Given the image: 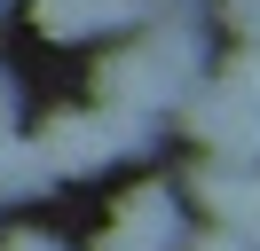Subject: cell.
I'll return each mask as SVG.
<instances>
[{
	"label": "cell",
	"instance_id": "6",
	"mask_svg": "<svg viewBox=\"0 0 260 251\" xmlns=\"http://www.w3.org/2000/svg\"><path fill=\"white\" fill-rule=\"evenodd\" d=\"M142 55L158 63V71L174 78L181 94H189L197 78H205V31H197L189 16H166V24H150V31H142Z\"/></svg>",
	"mask_w": 260,
	"mask_h": 251
},
{
	"label": "cell",
	"instance_id": "11",
	"mask_svg": "<svg viewBox=\"0 0 260 251\" xmlns=\"http://www.w3.org/2000/svg\"><path fill=\"white\" fill-rule=\"evenodd\" d=\"M95 251H142V243H134V235H118V228H103V235H95Z\"/></svg>",
	"mask_w": 260,
	"mask_h": 251
},
{
	"label": "cell",
	"instance_id": "12",
	"mask_svg": "<svg viewBox=\"0 0 260 251\" xmlns=\"http://www.w3.org/2000/svg\"><path fill=\"white\" fill-rule=\"evenodd\" d=\"M0 118H16V87H8V71H0Z\"/></svg>",
	"mask_w": 260,
	"mask_h": 251
},
{
	"label": "cell",
	"instance_id": "9",
	"mask_svg": "<svg viewBox=\"0 0 260 251\" xmlns=\"http://www.w3.org/2000/svg\"><path fill=\"white\" fill-rule=\"evenodd\" d=\"M221 24L237 31V39H260V0H229V8H221Z\"/></svg>",
	"mask_w": 260,
	"mask_h": 251
},
{
	"label": "cell",
	"instance_id": "3",
	"mask_svg": "<svg viewBox=\"0 0 260 251\" xmlns=\"http://www.w3.org/2000/svg\"><path fill=\"white\" fill-rule=\"evenodd\" d=\"M95 102L150 110V118H158V110H174V102H181V87L142 55V39H134V47H118V55H103V71H95Z\"/></svg>",
	"mask_w": 260,
	"mask_h": 251
},
{
	"label": "cell",
	"instance_id": "1",
	"mask_svg": "<svg viewBox=\"0 0 260 251\" xmlns=\"http://www.w3.org/2000/svg\"><path fill=\"white\" fill-rule=\"evenodd\" d=\"M181 110H189V141H205L213 165H260V94L213 78L181 94Z\"/></svg>",
	"mask_w": 260,
	"mask_h": 251
},
{
	"label": "cell",
	"instance_id": "8",
	"mask_svg": "<svg viewBox=\"0 0 260 251\" xmlns=\"http://www.w3.org/2000/svg\"><path fill=\"white\" fill-rule=\"evenodd\" d=\"M174 251H244V235H237V228H221V220H213L205 235H181Z\"/></svg>",
	"mask_w": 260,
	"mask_h": 251
},
{
	"label": "cell",
	"instance_id": "2",
	"mask_svg": "<svg viewBox=\"0 0 260 251\" xmlns=\"http://www.w3.org/2000/svg\"><path fill=\"white\" fill-rule=\"evenodd\" d=\"M32 149H40V165H48L55 181L103 173V165H111V134H103V110H55V118L32 134Z\"/></svg>",
	"mask_w": 260,
	"mask_h": 251
},
{
	"label": "cell",
	"instance_id": "7",
	"mask_svg": "<svg viewBox=\"0 0 260 251\" xmlns=\"http://www.w3.org/2000/svg\"><path fill=\"white\" fill-rule=\"evenodd\" d=\"M48 181H55V173L40 165V149H32V141H24L8 118H0V204H16V196H40Z\"/></svg>",
	"mask_w": 260,
	"mask_h": 251
},
{
	"label": "cell",
	"instance_id": "13",
	"mask_svg": "<svg viewBox=\"0 0 260 251\" xmlns=\"http://www.w3.org/2000/svg\"><path fill=\"white\" fill-rule=\"evenodd\" d=\"M0 8H8V0H0Z\"/></svg>",
	"mask_w": 260,
	"mask_h": 251
},
{
	"label": "cell",
	"instance_id": "4",
	"mask_svg": "<svg viewBox=\"0 0 260 251\" xmlns=\"http://www.w3.org/2000/svg\"><path fill=\"white\" fill-rule=\"evenodd\" d=\"M142 8L150 0H32V24L48 31L55 47H71V39H103V31L142 24Z\"/></svg>",
	"mask_w": 260,
	"mask_h": 251
},
{
	"label": "cell",
	"instance_id": "10",
	"mask_svg": "<svg viewBox=\"0 0 260 251\" xmlns=\"http://www.w3.org/2000/svg\"><path fill=\"white\" fill-rule=\"evenodd\" d=\"M0 251H63V243L40 235V228H16V235H0Z\"/></svg>",
	"mask_w": 260,
	"mask_h": 251
},
{
	"label": "cell",
	"instance_id": "5",
	"mask_svg": "<svg viewBox=\"0 0 260 251\" xmlns=\"http://www.w3.org/2000/svg\"><path fill=\"white\" fill-rule=\"evenodd\" d=\"M111 228L134 235L142 251H174V243H181V212H174V196H166L158 181L126 188V196H118V212H111Z\"/></svg>",
	"mask_w": 260,
	"mask_h": 251
}]
</instances>
